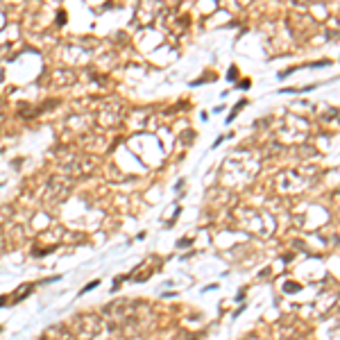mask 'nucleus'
<instances>
[{
    "instance_id": "obj_1",
    "label": "nucleus",
    "mask_w": 340,
    "mask_h": 340,
    "mask_svg": "<svg viewBox=\"0 0 340 340\" xmlns=\"http://www.w3.org/2000/svg\"><path fill=\"white\" fill-rule=\"evenodd\" d=\"M100 286V279H95V281H91V283H86L82 290H79V295H84V293H88V290H93V288H98Z\"/></svg>"
},
{
    "instance_id": "obj_2",
    "label": "nucleus",
    "mask_w": 340,
    "mask_h": 340,
    "mask_svg": "<svg viewBox=\"0 0 340 340\" xmlns=\"http://www.w3.org/2000/svg\"><path fill=\"white\" fill-rule=\"evenodd\" d=\"M57 23H59V25L66 23V11H57Z\"/></svg>"
}]
</instances>
